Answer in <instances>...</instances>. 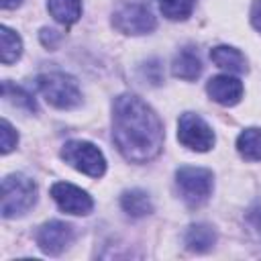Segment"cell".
<instances>
[{
    "mask_svg": "<svg viewBox=\"0 0 261 261\" xmlns=\"http://www.w3.org/2000/svg\"><path fill=\"white\" fill-rule=\"evenodd\" d=\"M73 241V228L61 220H49L37 230V245L47 255H59Z\"/></svg>",
    "mask_w": 261,
    "mask_h": 261,
    "instance_id": "9c48e42d",
    "label": "cell"
},
{
    "mask_svg": "<svg viewBox=\"0 0 261 261\" xmlns=\"http://www.w3.org/2000/svg\"><path fill=\"white\" fill-rule=\"evenodd\" d=\"M247 218H249V222L253 224V228L261 234V206H257V208H253V210H249V214H247Z\"/></svg>",
    "mask_w": 261,
    "mask_h": 261,
    "instance_id": "7402d4cb",
    "label": "cell"
},
{
    "mask_svg": "<svg viewBox=\"0 0 261 261\" xmlns=\"http://www.w3.org/2000/svg\"><path fill=\"white\" fill-rule=\"evenodd\" d=\"M177 139L184 147L192 149V151H208L214 145V133L212 128L206 124L204 118H200L194 112H186L179 116L177 122Z\"/></svg>",
    "mask_w": 261,
    "mask_h": 261,
    "instance_id": "52a82bcc",
    "label": "cell"
},
{
    "mask_svg": "<svg viewBox=\"0 0 261 261\" xmlns=\"http://www.w3.org/2000/svg\"><path fill=\"white\" fill-rule=\"evenodd\" d=\"M61 157L65 163H69L73 169L90 175V177H102L106 171V159L102 151L90 143V141H69L61 149Z\"/></svg>",
    "mask_w": 261,
    "mask_h": 261,
    "instance_id": "8992f818",
    "label": "cell"
},
{
    "mask_svg": "<svg viewBox=\"0 0 261 261\" xmlns=\"http://www.w3.org/2000/svg\"><path fill=\"white\" fill-rule=\"evenodd\" d=\"M37 202V186L22 173H12L2 179V216L14 218L24 214Z\"/></svg>",
    "mask_w": 261,
    "mask_h": 261,
    "instance_id": "7a4b0ae2",
    "label": "cell"
},
{
    "mask_svg": "<svg viewBox=\"0 0 261 261\" xmlns=\"http://www.w3.org/2000/svg\"><path fill=\"white\" fill-rule=\"evenodd\" d=\"M51 198L55 200V204L59 206L61 212L75 214V216H86L94 208L90 194L84 192L82 188L73 186V184H67V181L53 184L51 186Z\"/></svg>",
    "mask_w": 261,
    "mask_h": 261,
    "instance_id": "ba28073f",
    "label": "cell"
},
{
    "mask_svg": "<svg viewBox=\"0 0 261 261\" xmlns=\"http://www.w3.org/2000/svg\"><path fill=\"white\" fill-rule=\"evenodd\" d=\"M175 184L184 202L196 208L202 206L212 194V171L204 167L184 165L175 171Z\"/></svg>",
    "mask_w": 261,
    "mask_h": 261,
    "instance_id": "5b68a950",
    "label": "cell"
},
{
    "mask_svg": "<svg viewBox=\"0 0 261 261\" xmlns=\"http://www.w3.org/2000/svg\"><path fill=\"white\" fill-rule=\"evenodd\" d=\"M206 92L214 102H218L222 106H234L243 98V84H241V80H237V77H232L228 73L214 75L208 82Z\"/></svg>",
    "mask_w": 261,
    "mask_h": 261,
    "instance_id": "30bf717a",
    "label": "cell"
},
{
    "mask_svg": "<svg viewBox=\"0 0 261 261\" xmlns=\"http://www.w3.org/2000/svg\"><path fill=\"white\" fill-rule=\"evenodd\" d=\"M147 65H149V69H151V71H155V69H161L157 61H151V63H147ZM143 73H145V77H147V80H151V84H159V82H161V73H157V75H151L147 69H143Z\"/></svg>",
    "mask_w": 261,
    "mask_h": 261,
    "instance_id": "603a6c76",
    "label": "cell"
},
{
    "mask_svg": "<svg viewBox=\"0 0 261 261\" xmlns=\"http://www.w3.org/2000/svg\"><path fill=\"white\" fill-rule=\"evenodd\" d=\"M2 96H4V100L12 102V104L18 106V108H27V110H33V112L37 110V104H35L33 96H31L29 92H24L22 88L12 86L10 82H4V84H2Z\"/></svg>",
    "mask_w": 261,
    "mask_h": 261,
    "instance_id": "d6986e66",
    "label": "cell"
},
{
    "mask_svg": "<svg viewBox=\"0 0 261 261\" xmlns=\"http://www.w3.org/2000/svg\"><path fill=\"white\" fill-rule=\"evenodd\" d=\"M186 247L194 253H206L216 243V232L210 224H192L186 230Z\"/></svg>",
    "mask_w": 261,
    "mask_h": 261,
    "instance_id": "4fadbf2b",
    "label": "cell"
},
{
    "mask_svg": "<svg viewBox=\"0 0 261 261\" xmlns=\"http://www.w3.org/2000/svg\"><path fill=\"white\" fill-rule=\"evenodd\" d=\"M0 41H2V63L4 65L14 63L22 53L20 37L8 27H0Z\"/></svg>",
    "mask_w": 261,
    "mask_h": 261,
    "instance_id": "e0dca14e",
    "label": "cell"
},
{
    "mask_svg": "<svg viewBox=\"0 0 261 261\" xmlns=\"http://www.w3.org/2000/svg\"><path fill=\"white\" fill-rule=\"evenodd\" d=\"M120 206L133 218H143L153 212V202H151L149 194L143 190H126L120 196Z\"/></svg>",
    "mask_w": 261,
    "mask_h": 261,
    "instance_id": "5bb4252c",
    "label": "cell"
},
{
    "mask_svg": "<svg viewBox=\"0 0 261 261\" xmlns=\"http://www.w3.org/2000/svg\"><path fill=\"white\" fill-rule=\"evenodd\" d=\"M210 59L220 67L226 69L228 73H245L247 71V59L245 55L228 45H218L210 51Z\"/></svg>",
    "mask_w": 261,
    "mask_h": 261,
    "instance_id": "7c38bea8",
    "label": "cell"
},
{
    "mask_svg": "<svg viewBox=\"0 0 261 261\" xmlns=\"http://www.w3.org/2000/svg\"><path fill=\"white\" fill-rule=\"evenodd\" d=\"M112 139L126 161L147 163L161 153L163 124L139 96L120 94L112 104Z\"/></svg>",
    "mask_w": 261,
    "mask_h": 261,
    "instance_id": "6da1fadb",
    "label": "cell"
},
{
    "mask_svg": "<svg viewBox=\"0 0 261 261\" xmlns=\"http://www.w3.org/2000/svg\"><path fill=\"white\" fill-rule=\"evenodd\" d=\"M112 24L124 35H147L157 22L149 0H120L114 8Z\"/></svg>",
    "mask_w": 261,
    "mask_h": 261,
    "instance_id": "3957f363",
    "label": "cell"
},
{
    "mask_svg": "<svg viewBox=\"0 0 261 261\" xmlns=\"http://www.w3.org/2000/svg\"><path fill=\"white\" fill-rule=\"evenodd\" d=\"M171 73L179 80H196L200 73H202V61L196 53L194 47H184L175 57H173V63H171Z\"/></svg>",
    "mask_w": 261,
    "mask_h": 261,
    "instance_id": "8fae6325",
    "label": "cell"
},
{
    "mask_svg": "<svg viewBox=\"0 0 261 261\" xmlns=\"http://www.w3.org/2000/svg\"><path fill=\"white\" fill-rule=\"evenodd\" d=\"M237 151L249 161H261V128H245L237 139Z\"/></svg>",
    "mask_w": 261,
    "mask_h": 261,
    "instance_id": "2e32d148",
    "label": "cell"
},
{
    "mask_svg": "<svg viewBox=\"0 0 261 261\" xmlns=\"http://www.w3.org/2000/svg\"><path fill=\"white\" fill-rule=\"evenodd\" d=\"M0 4H2V8H4V10H10V8L20 6V0H0Z\"/></svg>",
    "mask_w": 261,
    "mask_h": 261,
    "instance_id": "cb8c5ba5",
    "label": "cell"
},
{
    "mask_svg": "<svg viewBox=\"0 0 261 261\" xmlns=\"http://www.w3.org/2000/svg\"><path fill=\"white\" fill-rule=\"evenodd\" d=\"M0 133H2V153L6 155V153H10V151L16 147V143H18V135H16L14 126H12L6 118L0 120Z\"/></svg>",
    "mask_w": 261,
    "mask_h": 261,
    "instance_id": "ffe728a7",
    "label": "cell"
},
{
    "mask_svg": "<svg viewBox=\"0 0 261 261\" xmlns=\"http://www.w3.org/2000/svg\"><path fill=\"white\" fill-rule=\"evenodd\" d=\"M47 10L57 22H61L63 27H69L77 22L82 16V2L80 0H47Z\"/></svg>",
    "mask_w": 261,
    "mask_h": 261,
    "instance_id": "9a60e30c",
    "label": "cell"
},
{
    "mask_svg": "<svg viewBox=\"0 0 261 261\" xmlns=\"http://www.w3.org/2000/svg\"><path fill=\"white\" fill-rule=\"evenodd\" d=\"M37 86H39L41 94L45 96V100L55 108L69 110V108H75L82 102L77 82L71 75L63 73V71H51V73L39 75Z\"/></svg>",
    "mask_w": 261,
    "mask_h": 261,
    "instance_id": "277c9868",
    "label": "cell"
},
{
    "mask_svg": "<svg viewBox=\"0 0 261 261\" xmlns=\"http://www.w3.org/2000/svg\"><path fill=\"white\" fill-rule=\"evenodd\" d=\"M251 22L261 33V0H255L251 6Z\"/></svg>",
    "mask_w": 261,
    "mask_h": 261,
    "instance_id": "44dd1931",
    "label": "cell"
},
{
    "mask_svg": "<svg viewBox=\"0 0 261 261\" xmlns=\"http://www.w3.org/2000/svg\"><path fill=\"white\" fill-rule=\"evenodd\" d=\"M159 10L169 20H186L194 10V0H159Z\"/></svg>",
    "mask_w": 261,
    "mask_h": 261,
    "instance_id": "ac0fdd59",
    "label": "cell"
}]
</instances>
